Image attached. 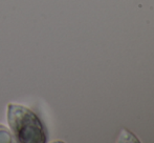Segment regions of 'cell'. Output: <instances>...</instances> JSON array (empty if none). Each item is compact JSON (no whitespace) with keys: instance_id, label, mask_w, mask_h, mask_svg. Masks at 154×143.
<instances>
[{"instance_id":"cell-2","label":"cell","mask_w":154,"mask_h":143,"mask_svg":"<svg viewBox=\"0 0 154 143\" xmlns=\"http://www.w3.org/2000/svg\"><path fill=\"white\" fill-rule=\"evenodd\" d=\"M14 136L12 135L10 131L3 125H0V143H10L15 142Z\"/></svg>"},{"instance_id":"cell-1","label":"cell","mask_w":154,"mask_h":143,"mask_svg":"<svg viewBox=\"0 0 154 143\" xmlns=\"http://www.w3.org/2000/svg\"><path fill=\"white\" fill-rule=\"evenodd\" d=\"M8 122L16 141L21 143H44L46 133L37 115L27 107L10 103Z\"/></svg>"}]
</instances>
